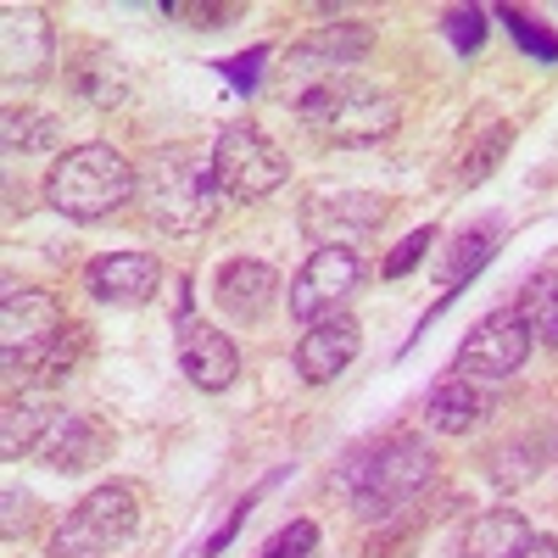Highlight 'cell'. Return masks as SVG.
<instances>
[{"mask_svg": "<svg viewBox=\"0 0 558 558\" xmlns=\"http://www.w3.org/2000/svg\"><path fill=\"white\" fill-rule=\"evenodd\" d=\"M357 347H363L357 318H347V313L318 318L313 330L296 341V375H302L307 386H330V380L341 375V368L357 357Z\"/></svg>", "mask_w": 558, "mask_h": 558, "instance_id": "12", "label": "cell"}, {"mask_svg": "<svg viewBox=\"0 0 558 558\" xmlns=\"http://www.w3.org/2000/svg\"><path fill=\"white\" fill-rule=\"evenodd\" d=\"M508 140H514V134H508V123H492L486 129V140H481V146L470 151V157H463V168H458V179L463 184H481L497 162H502V151H508Z\"/></svg>", "mask_w": 558, "mask_h": 558, "instance_id": "26", "label": "cell"}, {"mask_svg": "<svg viewBox=\"0 0 558 558\" xmlns=\"http://www.w3.org/2000/svg\"><path fill=\"white\" fill-rule=\"evenodd\" d=\"M502 23H508V34H514V45L520 51H531L536 62H558V34H547L531 12H514V7H502Z\"/></svg>", "mask_w": 558, "mask_h": 558, "instance_id": "25", "label": "cell"}, {"mask_svg": "<svg viewBox=\"0 0 558 558\" xmlns=\"http://www.w3.org/2000/svg\"><path fill=\"white\" fill-rule=\"evenodd\" d=\"M57 34L39 7H7V78H39L51 68Z\"/></svg>", "mask_w": 558, "mask_h": 558, "instance_id": "18", "label": "cell"}, {"mask_svg": "<svg viewBox=\"0 0 558 558\" xmlns=\"http://www.w3.org/2000/svg\"><path fill=\"white\" fill-rule=\"evenodd\" d=\"M0 352H7V380L57 386L78 363V324H68L62 307L45 291L7 279V296H0Z\"/></svg>", "mask_w": 558, "mask_h": 558, "instance_id": "2", "label": "cell"}, {"mask_svg": "<svg viewBox=\"0 0 558 558\" xmlns=\"http://www.w3.org/2000/svg\"><path fill=\"white\" fill-rule=\"evenodd\" d=\"M173 17H196V28H223L229 17H241V7H168Z\"/></svg>", "mask_w": 558, "mask_h": 558, "instance_id": "32", "label": "cell"}, {"mask_svg": "<svg viewBox=\"0 0 558 558\" xmlns=\"http://www.w3.org/2000/svg\"><path fill=\"white\" fill-rule=\"evenodd\" d=\"M51 408L39 402H7V430H0V452L7 458H23V452H39L45 430H51Z\"/></svg>", "mask_w": 558, "mask_h": 558, "instance_id": "21", "label": "cell"}, {"mask_svg": "<svg viewBox=\"0 0 558 558\" xmlns=\"http://www.w3.org/2000/svg\"><path fill=\"white\" fill-rule=\"evenodd\" d=\"M531 525L525 514H514V508H492V514L470 520V531H463V558H520L531 547Z\"/></svg>", "mask_w": 558, "mask_h": 558, "instance_id": "19", "label": "cell"}, {"mask_svg": "<svg viewBox=\"0 0 558 558\" xmlns=\"http://www.w3.org/2000/svg\"><path fill=\"white\" fill-rule=\"evenodd\" d=\"M213 179L223 196L235 202H257V196H274L279 184L291 179V157L274 146V140L257 129V123H229L213 146Z\"/></svg>", "mask_w": 558, "mask_h": 558, "instance_id": "7", "label": "cell"}, {"mask_svg": "<svg viewBox=\"0 0 558 558\" xmlns=\"http://www.w3.org/2000/svg\"><path fill=\"white\" fill-rule=\"evenodd\" d=\"M268 62V45H257V51H246V57H229L223 62V78L235 84V89H257V68Z\"/></svg>", "mask_w": 558, "mask_h": 558, "instance_id": "30", "label": "cell"}, {"mask_svg": "<svg viewBox=\"0 0 558 558\" xmlns=\"http://www.w3.org/2000/svg\"><path fill=\"white\" fill-rule=\"evenodd\" d=\"M179 368L184 380L202 386V391H223L229 380L241 375V352L229 336H218L213 324H179Z\"/></svg>", "mask_w": 558, "mask_h": 558, "instance_id": "14", "label": "cell"}, {"mask_svg": "<svg viewBox=\"0 0 558 558\" xmlns=\"http://www.w3.org/2000/svg\"><path fill=\"white\" fill-rule=\"evenodd\" d=\"M492 386L486 380H470V375H441L436 386H430V397H425V418L436 430H470V425H481V418L492 413Z\"/></svg>", "mask_w": 558, "mask_h": 558, "instance_id": "17", "label": "cell"}, {"mask_svg": "<svg viewBox=\"0 0 558 558\" xmlns=\"http://www.w3.org/2000/svg\"><path fill=\"white\" fill-rule=\"evenodd\" d=\"M213 296H218V307L235 318V324H257L279 302V274L268 263H257V257H235V263L218 268Z\"/></svg>", "mask_w": 558, "mask_h": 558, "instance_id": "15", "label": "cell"}, {"mask_svg": "<svg viewBox=\"0 0 558 558\" xmlns=\"http://www.w3.org/2000/svg\"><path fill=\"white\" fill-rule=\"evenodd\" d=\"M313 553H318V525H313V520H296V525L279 531L257 558H313Z\"/></svg>", "mask_w": 558, "mask_h": 558, "instance_id": "27", "label": "cell"}, {"mask_svg": "<svg viewBox=\"0 0 558 558\" xmlns=\"http://www.w3.org/2000/svg\"><path fill=\"white\" fill-rule=\"evenodd\" d=\"M492 241H497V229H492V223H481V229H463V235H458L452 263L441 268V286H447V296L463 286V274H475V268L492 257Z\"/></svg>", "mask_w": 558, "mask_h": 558, "instance_id": "24", "label": "cell"}, {"mask_svg": "<svg viewBox=\"0 0 558 558\" xmlns=\"http://www.w3.org/2000/svg\"><path fill=\"white\" fill-rule=\"evenodd\" d=\"M140 196H146V213L157 229H168V235H196V229H207L218 218L223 191L213 179V162H202L184 146H168L140 173Z\"/></svg>", "mask_w": 558, "mask_h": 558, "instance_id": "4", "label": "cell"}, {"mask_svg": "<svg viewBox=\"0 0 558 558\" xmlns=\"http://www.w3.org/2000/svg\"><path fill=\"white\" fill-rule=\"evenodd\" d=\"M368 57V28L363 23H330L291 45V78H336L341 68H357Z\"/></svg>", "mask_w": 558, "mask_h": 558, "instance_id": "13", "label": "cell"}, {"mask_svg": "<svg viewBox=\"0 0 558 558\" xmlns=\"http://www.w3.org/2000/svg\"><path fill=\"white\" fill-rule=\"evenodd\" d=\"M296 112L318 140H330V146H380V140L402 123V107H397L391 89L368 84L357 73H336L324 84H307L296 96Z\"/></svg>", "mask_w": 558, "mask_h": 558, "instance_id": "3", "label": "cell"}, {"mask_svg": "<svg viewBox=\"0 0 558 558\" xmlns=\"http://www.w3.org/2000/svg\"><path fill=\"white\" fill-rule=\"evenodd\" d=\"M57 146V123L39 107H7V157H34Z\"/></svg>", "mask_w": 558, "mask_h": 558, "instance_id": "23", "label": "cell"}, {"mask_svg": "<svg viewBox=\"0 0 558 558\" xmlns=\"http://www.w3.org/2000/svg\"><path fill=\"white\" fill-rule=\"evenodd\" d=\"M28 508H34V497L28 492H7V536H17V531H28Z\"/></svg>", "mask_w": 558, "mask_h": 558, "instance_id": "33", "label": "cell"}, {"mask_svg": "<svg viewBox=\"0 0 558 558\" xmlns=\"http://www.w3.org/2000/svg\"><path fill=\"white\" fill-rule=\"evenodd\" d=\"M39 458L51 463L57 475H84V470H96V463L107 458V430H101V418L57 413L51 430H45V441H39Z\"/></svg>", "mask_w": 558, "mask_h": 558, "instance_id": "16", "label": "cell"}, {"mask_svg": "<svg viewBox=\"0 0 558 558\" xmlns=\"http://www.w3.org/2000/svg\"><path fill=\"white\" fill-rule=\"evenodd\" d=\"M441 28H447V39L458 45L463 57H470V51H481V39H486V17H481L475 7H463V12H447V23H441Z\"/></svg>", "mask_w": 558, "mask_h": 558, "instance_id": "28", "label": "cell"}, {"mask_svg": "<svg viewBox=\"0 0 558 558\" xmlns=\"http://www.w3.org/2000/svg\"><path fill=\"white\" fill-rule=\"evenodd\" d=\"M520 313H525V324H531V336H542V341L558 347V268H542V274L525 279Z\"/></svg>", "mask_w": 558, "mask_h": 558, "instance_id": "22", "label": "cell"}, {"mask_svg": "<svg viewBox=\"0 0 558 558\" xmlns=\"http://www.w3.org/2000/svg\"><path fill=\"white\" fill-rule=\"evenodd\" d=\"M531 324L520 307H497L486 313L470 336H463L458 357H452V375H470V380H502V375H514V368H525L531 357Z\"/></svg>", "mask_w": 558, "mask_h": 558, "instance_id": "8", "label": "cell"}, {"mask_svg": "<svg viewBox=\"0 0 558 558\" xmlns=\"http://www.w3.org/2000/svg\"><path fill=\"white\" fill-rule=\"evenodd\" d=\"M263 492H268V486H257L252 497H241V502H235V514H229V525H223V531H218V536L207 542V553H223L229 542H235V531L246 525V514H252V508H257V497H263Z\"/></svg>", "mask_w": 558, "mask_h": 558, "instance_id": "31", "label": "cell"}, {"mask_svg": "<svg viewBox=\"0 0 558 558\" xmlns=\"http://www.w3.org/2000/svg\"><path fill=\"white\" fill-rule=\"evenodd\" d=\"M84 286L96 302H118V307H134V302H151L157 286H162V263L151 252H112V257H96L84 274Z\"/></svg>", "mask_w": 558, "mask_h": 558, "instance_id": "11", "label": "cell"}, {"mask_svg": "<svg viewBox=\"0 0 558 558\" xmlns=\"http://www.w3.org/2000/svg\"><path fill=\"white\" fill-rule=\"evenodd\" d=\"M134 531H140V497H134V486L112 481V486L89 492L73 514H62V525L51 536V558H107Z\"/></svg>", "mask_w": 558, "mask_h": 558, "instance_id": "6", "label": "cell"}, {"mask_svg": "<svg viewBox=\"0 0 558 558\" xmlns=\"http://www.w3.org/2000/svg\"><path fill=\"white\" fill-rule=\"evenodd\" d=\"M430 246H436V229H413V235H408V241H402V246L386 257V279H402V274H408L418 257H425Z\"/></svg>", "mask_w": 558, "mask_h": 558, "instance_id": "29", "label": "cell"}, {"mask_svg": "<svg viewBox=\"0 0 558 558\" xmlns=\"http://www.w3.org/2000/svg\"><path fill=\"white\" fill-rule=\"evenodd\" d=\"M134 191H140V173L118 146H78L57 157L51 179H45V202L78 223L118 213L123 202H134Z\"/></svg>", "mask_w": 558, "mask_h": 558, "instance_id": "5", "label": "cell"}, {"mask_svg": "<svg viewBox=\"0 0 558 558\" xmlns=\"http://www.w3.org/2000/svg\"><path fill=\"white\" fill-rule=\"evenodd\" d=\"M520 558H558V542H553V536H531V547H525Z\"/></svg>", "mask_w": 558, "mask_h": 558, "instance_id": "34", "label": "cell"}, {"mask_svg": "<svg viewBox=\"0 0 558 558\" xmlns=\"http://www.w3.org/2000/svg\"><path fill=\"white\" fill-rule=\"evenodd\" d=\"M357 279H363L357 252H347V246H318V252L302 263V274L291 279V318H302V324L336 318L341 302L357 291Z\"/></svg>", "mask_w": 558, "mask_h": 558, "instance_id": "9", "label": "cell"}, {"mask_svg": "<svg viewBox=\"0 0 558 558\" xmlns=\"http://www.w3.org/2000/svg\"><path fill=\"white\" fill-rule=\"evenodd\" d=\"M78 62H84V68H68V84L78 89V96H84L89 107L112 112V107H123V101H129V78H123L118 57H107L101 45H84Z\"/></svg>", "mask_w": 558, "mask_h": 558, "instance_id": "20", "label": "cell"}, {"mask_svg": "<svg viewBox=\"0 0 558 558\" xmlns=\"http://www.w3.org/2000/svg\"><path fill=\"white\" fill-rule=\"evenodd\" d=\"M430 475H436V452L425 447V436L397 430L352 447L336 470V486L357 520H391L402 502H413L430 486Z\"/></svg>", "mask_w": 558, "mask_h": 558, "instance_id": "1", "label": "cell"}, {"mask_svg": "<svg viewBox=\"0 0 558 558\" xmlns=\"http://www.w3.org/2000/svg\"><path fill=\"white\" fill-rule=\"evenodd\" d=\"M386 196H363V191H347V196H313L302 202V235L318 241V246H347V241H363L386 223ZM352 252V246H347Z\"/></svg>", "mask_w": 558, "mask_h": 558, "instance_id": "10", "label": "cell"}]
</instances>
